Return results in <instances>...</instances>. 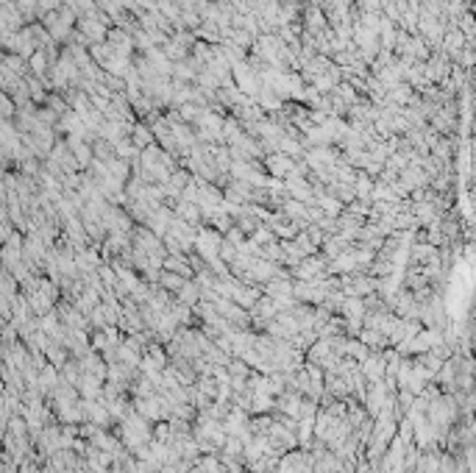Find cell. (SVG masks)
Segmentation results:
<instances>
[{"label":"cell","instance_id":"6da1fadb","mask_svg":"<svg viewBox=\"0 0 476 473\" xmlns=\"http://www.w3.org/2000/svg\"><path fill=\"white\" fill-rule=\"evenodd\" d=\"M120 423H123V426H120V432H123V443H125L131 451H140L143 445L151 443L154 432H151V426H148V418L134 415V412H131V415L123 418Z\"/></svg>","mask_w":476,"mask_h":473},{"label":"cell","instance_id":"277c9868","mask_svg":"<svg viewBox=\"0 0 476 473\" xmlns=\"http://www.w3.org/2000/svg\"><path fill=\"white\" fill-rule=\"evenodd\" d=\"M368 354H371V348H368L365 343H360V340H346V357H351L357 365H360L362 359H368Z\"/></svg>","mask_w":476,"mask_h":473},{"label":"cell","instance_id":"3957f363","mask_svg":"<svg viewBox=\"0 0 476 473\" xmlns=\"http://www.w3.org/2000/svg\"><path fill=\"white\" fill-rule=\"evenodd\" d=\"M323 259L320 256H307V259H301L298 262V267H296V276L301 279V282H312V279H320V270H323Z\"/></svg>","mask_w":476,"mask_h":473},{"label":"cell","instance_id":"5b68a950","mask_svg":"<svg viewBox=\"0 0 476 473\" xmlns=\"http://www.w3.org/2000/svg\"><path fill=\"white\" fill-rule=\"evenodd\" d=\"M360 343H365L368 348H379V346L387 343V337L379 334L376 328H362V331H360Z\"/></svg>","mask_w":476,"mask_h":473},{"label":"cell","instance_id":"7a4b0ae2","mask_svg":"<svg viewBox=\"0 0 476 473\" xmlns=\"http://www.w3.org/2000/svg\"><path fill=\"white\" fill-rule=\"evenodd\" d=\"M192 245L200 251V256L207 259V262H212V264H215V262H220V256H218V253H220L223 237H220L215 229H209V231H207V229L195 231V242H192Z\"/></svg>","mask_w":476,"mask_h":473},{"label":"cell","instance_id":"8992f818","mask_svg":"<svg viewBox=\"0 0 476 473\" xmlns=\"http://www.w3.org/2000/svg\"><path fill=\"white\" fill-rule=\"evenodd\" d=\"M184 282H187V279H181V276L170 273V270H162V273H159V284H162L165 290H173V293H178V290L184 287Z\"/></svg>","mask_w":476,"mask_h":473}]
</instances>
